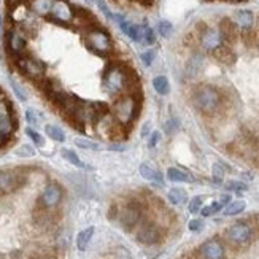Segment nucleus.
Returning a JSON list of instances; mask_svg holds the SVG:
<instances>
[{"mask_svg": "<svg viewBox=\"0 0 259 259\" xmlns=\"http://www.w3.org/2000/svg\"><path fill=\"white\" fill-rule=\"evenodd\" d=\"M102 88L108 95H113V97H119L123 94L135 95L138 81L132 70L124 69L119 64H113L105 70L104 78H102Z\"/></svg>", "mask_w": 259, "mask_h": 259, "instance_id": "nucleus-1", "label": "nucleus"}, {"mask_svg": "<svg viewBox=\"0 0 259 259\" xmlns=\"http://www.w3.org/2000/svg\"><path fill=\"white\" fill-rule=\"evenodd\" d=\"M192 104L201 113L212 114L220 108L221 94L218 89L210 84H202V86L196 88L194 94H192Z\"/></svg>", "mask_w": 259, "mask_h": 259, "instance_id": "nucleus-2", "label": "nucleus"}, {"mask_svg": "<svg viewBox=\"0 0 259 259\" xmlns=\"http://www.w3.org/2000/svg\"><path fill=\"white\" fill-rule=\"evenodd\" d=\"M83 40H84V45L89 50L95 54H100V56H108L113 50L111 37L108 35L105 29H100L97 26L88 27L86 32H84Z\"/></svg>", "mask_w": 259, "mask_h": 259, "instance_id": "nucleus-3", "label": "nucleus"}, {"mask_svg": "<svg viewBox=\"0 0 259 259\" xmlns=\"http://www.w3.org/2000/svg\"><path fill=\"white\" fill-rule=\"evenodd\" d=\"M138 97L130 94H123L116 97L114 104L111 107L113 116L118 119L119 123L129 126L138 114Z\"/></svg>", "mask_w": 259, "mask_h": 259, "instance_id": "nucleus-4", "label": "nucleus"}, {"mask_svg": "<svg viewBox=\"0 0 259 259\" xmlns=\"http://www.w3.org/2000/svg\"><path fill=\"white\" fill-rule=\"evenodd\" d=\"M16 64L24 75L29 76L34 81H40L45 78V64L32 56H19L16 59Z\"/></svg>", "mask_w": 259, "mask_h": 259, "instance_id": "nucleus-5", "label": "nucleus"}, {"mask_svg": "<svg viewBox=\"0 0 259 259\" xmlns=\"http://www.w3.org/2000/svg\"><path fill=\"white\" fill-rule=\"evenodd\" d=\"M118 220L126 231H132L142 220V205L135 201L128 202L126 205L119 208Z\"/></svg>", "mask_w": 259, "mask_h": 259, "instance_id": "nucleus-6", "label": "nucleus"}, {"mask_svg": "<svg viewBox=\"0 0 259 259\" xmlns=\"http://www.w3.org/2000/svg\"><path fill=\"white\" fill-rule=\"evenodd\" d=\"M24 183H26V177H22L21 173L15 170H2L0 172V196L11 194L19 189Z\"/></svg>", "mask_w": 259, "mask_h": 259, "instance_id": "nucleus-7", "label": "nucleus"}, {"mask_svg": "<svg viewBox=\"0 0 259 259\" xmlns=\"http://www.w3.org/2000/svg\"><path fill=\"white\" fill-rule=\"evenodd\" d=\"M135 237H137V242H140L142 245H154L161 242L162 231L158 224H154V222H145V224H142L138 227Z\"/></svg>", "mask_w": 259, "mask_h": 259, "instance_id": "nucleus-8", "label": "nucleus"}, {"mask_svg": "<svg viewBox=\"0 0 259 259\" xmlns=\"http://www.w3.org/2000/svg\"><path fill=\"white\" fill-rule=\"evenodd\" d=\"M226 239L232 245H239V246L246 245L251 240V227L248 224H245V222L232 224L226 231Z\"/></svg>", "mask_w": 259, "mask_h": 259, "instance_id": "nucleus-9", "label": "nucleus"}, {"mask_svg": "<svg viewBox=\"0 0 259 259\" xmlns=\"http://www.w3.org/2000/svg\"><path fill=\"white\" fill-rule=\"evenodd\" d=\"M61 199H62V188L56 183H51L46 186L43 192H41L38 204L43 208H54L61 202Z\"/></svg>", "mask_w": 259, "mask_h": 259, "instance_id": "nucleus-10", "label": "nucleus"}, {"mask_svg": "<svg viewBox=\"0 0 259 259\" xmlns=\"http://www.w3.org/2000/svg\"><path fill=\"white\" fill-rule=\"evenodd\" d=\"M218 31H220L221 40H222V43H224V45L232 46L234 43H237V40H239V27L232 19H229V18H222V19L220 21V29H218Z\"/></svg>", "mask_w": 259, "mask_h": 259, "instance_id": "nucleus-11", "label": "nucleus"}, {"mask_svg": "<svg viewBox=\"0 0 259 259\" xmlns=\"http://www.w3.org/2000/svg\"><path fill=\"white\" fill-rule=\"evenodd\" d=\"M50 15L53 18V21L61 22V24H69L74 19V8H72L69 2H65V0H54Z\"/></svg>", "mask_w": 259, "mask_h": 259, "instance_id": "nucleus-12", "label": "nucleus"}, {"mask_svg": "<svg viewBox=\"0 0 259 259\" xmlns=\"http://www.w3.org/2000/svg\"><path fill=\"white\" fill-rule=\"evenodd\" d=\"M199 43H201V46H202L205 51H213L215 48H218L220 45H222L220 31L207 27L205 31H204L201 35H199Z\"/></svg>", "mask_w": 259, "mask_h": 259, "instance_id": "nucleus-13", "label": "nucleus"}, {"mask_svg": "<svg viewBox=\"0 0 259 259\" xmlns=\"http://www.w3.org/2000/svg\"><path fill=\"white\" fill-rule=\"evenodd\" d=\"M199 251H201L202 259H222L224 258V248H222V245L216 239L207 240Z\"/></svg>", "mask_w": 259, "mask_h": 259, "instance_id": "nucleus-14", "label": "nucleus"}, {"mask_svg": "<svg viewBox=\"0 0 259 259\" xmlns=\"http://www.w3.org/2000/svg\"><path fill=\"white\" fill-rule=\"evenodd\" d=\"M7 45H8V50L15 54V56H21L26 50V37L22 35V32L19 31H11L7 35Z\"/></svg>", "mask_w": 259, "mask_h": 259, "instance_id": "nucleus-15", "label": "nucleus"}, {"mask_svg": "<svg viewBox=\"0 0 259 259\" xmlns=\"http://www.w3.org/2000/svg\"><path fill=\"white\" fill-rule=\"evenodd\" d=\"M212 54H213V57L216 59V61L224 64V65H232L237 61V56H236V53L232 51V48L224 45V43L220 45L218 48H215V50L212 51Z\"/></svg>", "mask_w": 259, "mask_h": 259, "instance_id": "nucleus-16", "label": "nucleus"}, {"mask_svg": "<svg viewBox=\"0 0 259 259\" xmlns=\"http://www.w3.org/2000/svg\"><path fill=\"white\" fill-rule=\"evenodd\" d=\"M13 129H15V121H13V118H11L8 107L5 105L3 102H0V132L10 137Z\"/></svg>", "mask_w": 259, "mask_h": 259, "instance_id": "nucleus-17", "label": "nucleus"}, {"mask_svg": "<svg viewBox=\"0 0 259 259\" xmlns=\"http://www.w3.org/2000/svg\"><path fill=\"white\" fill-rule=\"evenodd\" d=\"M234 22L237 24L240 31H250L255 24V15L250 10H239L236 16H234Z\"/></svg>", "mask_w": 259, "mask_h": 259, "instance_id": "nucleus-18", "label": "nucleus"}, {"mask_svg": "<svg viewBox=\"0 0 259 259\" xmlns=\"http://www.w3.org/2000/svg\"><path fill=\"white\" fill-rule=\"evenodd\" d=\"M204 67V56L201 53H194L186 62V75L189 78H196Z\"/></svg>", "mask_w": 259, "mask_h": 259, "instance_id": "nucleus-19", "label": "nucleus"}, {"mask_svg": "<svg viewBox=\"0 0 259 259\" xmlns=\"http://www.w3.org/2000/svg\"><path fill=\"white\" fill-rule=\"evenodd\" d=\"M156 41L154 31L147 24H138V31H137V43L142 45H153Z\"/></svg>", "mask_w": 259, "mask_h": 259, "instance_id": "nucleus-20", "label": "nucleus"}, {"mask_svg": "<svg viewBox=\"0 0 259 259\" xmlns=\"http://www.w3.org/2000/svg\"><path fill=\"white\" fill-rule=\"evenodd\" d=\"M54 0H29V7L38 16H48L51 13Z\"/></svg>", "mask_w": 259, "mask_h": 259, "instance_id": "nucleus-21", "label": "nucleus"}, {"mask_svg": "<svg viewBox=\"0 0 259 259\" xmlns=\"http://www.w3.org/2000/svg\"><path fill=\"white\" fill-rule=\"evenodd\" d=\"M140 175L148 180V182H153L156 183L158 186H162L164 185V180H162V175L159 172H156L154 168L151 166H148V164H142L140 166Z\"/></svg>", "mask_w": 259, "mask_h": 259, "instance_id": "nucleus-22", "label": "nucleus"}, {"mask_svg": "<svg viewBox=\"0 0 259 259\" xmlns=\"http://www.w3.org/2000/svg\"><path fill=\"white\" fill-rule=\"evenodd\" d=\"M167 178L170 180V182H175V183H185V182H191V175L189 173H186L182 168H177V167H170L167 170Z\"/></svg>", "mask_w": 259, "mask_h": 259, "instance_id": "nucleus-23", "label": "nucleus"}, {"mask_svg": "<svg viewBox=\"0 0 259 259\" xmlns=\"http://www.w3.org/2000/svg\"><path fill=\"white\" fill-rule=\"evenodd\" d=\"M167 197L173 205H183V204H186V201H188V194H186V191L182 188H172L168 191Z\"/></svg>", "mask_w": 259, "mask_h": 259, "instance_id": "nucleus-24", "label": "nucleus"}, {"mask_svg": "<svg viewBox=\"0 0 259 259\" xmlns=\"http://www.w3.org/2000/svg\"><path fill=\"white\" fill-rule=\"evenodd\" d=\"M94 236V227H86L84 231H81L80 234H78V237H76V246H78V250H81L84 251L88 248V245L89 242H91V239Z\"/></svg>", "mask_w": 259, "mask_h": 259, "instance_id": "nucleus-25", "label": "nucleus"}, {"mask_svg": "<svg viewBox=\"0 0 259 259\" xmlns=\"http://www.w3.org/2000/svg\"><path fill=\"white\" fill-rule=\"evenodd\" d=\"M153 88L159 95H167L168 92H170V84H168V80L164 75H159V76L154 78V80H153Z\"/></svg>", "mask_w": 259, "mask_h": 259, "instance_id": "nucleus-26", "label": "nucleus"}, {"mask_svg": "<svg viewBox=\"0 0 259 259\" xmlns=\"http://www.w3.org/2000/svg\"><path fill=\"white\" fill-rule=\"evenodd\" d=\"M45 132H46V135L53 138L54 142H64L65 140V134H64V130L59 128V126H54V124H48L46 128H45Z\"/></svg>", "mask_w": 259, "mask_h": 259, "instance_id": "nucleus-27", "label": "nucleus"}, {"mask_svg": "<svg viewBox=\"0 0 259 259\" xmlns=\"http://www.w3.org/2000/svg\"><path fill=\"white\" fill-rule=\"evenodd\" d=\"M246 207L245 201H234V202H229L226 208H224V215L226 216H232V215H239L242 213Z\"/></svg>", "mask_w": 259, "mask_h": 259, "instance_id": "nucleus-28", "label": "nucleus"}, {"mask_svg": "<svg viewBox=\"0 0 259 259\" xmlns=\"http://www.w3.org/2000/svg\"><path fill=\"white\" fill-rule=\"evenodd\" d=\"M62 158L65 161H69L70 164H74V166L80 167V168H89L80 158H78V154L75 151H72V149H62Z\"/></svg>", "mask_w": 259, "mask_h": 259, "instance_id": "nucleus-29", "label": "nucleus"}, {"mask_svg": "<svg viewBox=\"0 0 259 259\" xmlns=\"http://www.w3.org/2000/svg\"><path fill=\"white\" fill-rule=\"evenodd\" d=\"M75 145L78 148H83V149H92V151H95V149H99L100 145L99 143H95L92 140H88V138H76L75 140Z\"/></svg>", "mask_w": 259, "mask_h": 259, "instance_id": "nucleus-30", "label": "nucleus"}, {"mask_svg": "<svg viewBox=\"0 0 259 259\" xmlns=\"http://www.w3.org/2000/svg\"><path fill=\"white\" fill-rule=\"evenodd\" d=\"M158 32L162 35L164 38H168L172 35V32H173V26L168 21H166V19H162V21H159L158 22Z\"/></svg>", "mask_w": 259, "mask_h": 259, "instance_id": "nucleus-31", "label": "nucleus"}, {"mask_svg": "<svg viewBox=\"0 0 259 259\" xmlns=\"http://www.w3.org/2000/svg\"><path fill=\"white\" fill-rule=\"evenodd\" d=\"M221 208H222L221 202H213L212 205H207V207L201 208V213H202V216H210V215H215L216 212H220Z\"/></svg>", "mask_w": 259, "mask_h": 259, "instance_id": "nucleus-32", "label": "nucleus"}, {"mask_svg": "<svg viewBox=\"0 0 259 259\" xmlns=\"http://www.w3.org/2000/svg\"><path fill=\"white\" fill-rule=\"evenodd\" d=\"M26 134L29 135V138H31V140H32L37 147H41V145H43V143H45L43 137H41L37 130H34V129H31V128H27V129H26Z\"/></svg>", "mask_w": 259, "mask_h": 259, "instance_id": "nucleus-33", "label": "nucleus"}, {"mask_svg": "<svg viewBox=\"0 0 259 259\" xmlns=\"http://www.w3.org/2000/svg\"><path fill=\"white\" fill-rule=\"evenodd\" d=\"M202 204H204V197H201V196L191 199V202H189V212L191 213H199V212H201V208H202Z\"/></svg>", "mask_w": 259, "mask_h": 259, "instance_id": "nucleus-34", "label": "nucleus"}, {"mask_svg": "<svg viewBox=\"0 0 259 259\" xmlns=\"http://www.w3.org/2000/svg\"><path fill=\"white\" fill-rule=\"evenodd\" d=\"M26 119H27L29 124H34V126L40 124V116H38V113L34 110V108H27V110H26Z\"/></svg>", "mask_w": 259, "mask_h": 259, "instance_id": "nucleus-35", "label": "nucleus"}, {"mask_svg": "<svg viewBox=\"0 0 259 259\" xmlns=\"http://www.w3.org/2000/svg\"><path fill=\"white\" fill-rule=\"evenodd\" d=\"M154 57H156V53H154L153 50H148V51H145V53L140 54L142 62H143V65H147V67H149V65L153 64Z\"/></svg>", "mask_w": 259, "mask_h": 259, "instance_id": "nucleus-36", "label": "nucleus"}, {"mask_svg": "<svg viewBox=\"0 0 259 259\" xmlns=\"http://www.w3.org/2000/svg\"><path fill=\"white\" fill-rule=\"evenodd\" d=\"M226 188L229 191H236V192H242V191H246V185L242 183V182H227L226 183Z\"/></svg>", "mask_w": 259, "mask_h": 259, "instance_id": "nucleus-37", "label": "nucleus"}, {"mask_svg": "<svg viewBox=\"0 0 259 259\" xmlns=\"http://www.w3.org/2000/svg\"><path fill=\"white\" fill-rule=\"evenodd\" d=\"M16 154L18 156H22V158H29V156H34L35 151L31 145H21L19 148L16 149Z\"/></svg>", "mask_w": 259, "mask_h": 259, "instance_id": "nucleus-38", "label": "nucleus"}, {"mask_svg": "<svg viewBox=\"0 0 259 259\" xmlns=\"http://www.w3.org/2000/svg\"><path fill=\"white\" fill-rule=\"evenodd\" d=\"M159 140H161V132L154 130L153 134L149 135V138H148V147H149V148H154V147L159 143Z\"/></svg>", "mask_w": 259, "mask_h": 259, "instance_id": "nucleus-39", "label": "nucleus"}, {"mask_svg": "<svg viewBox=\"0 0 259 259\" xmlns=\"http://www.w3.org/2000/svg\"><path fill=\"white\" fill-rule=\"evenodd\" d=\"M188 227H189V231H192V232H199V231H202L204 221H201V220H191Z\"/></svg>", "mask_w": 259, "mask_h": 259, "instance_id": "nucleus-40", "label": "nucleus"}, {"mask_svg": "<svg viewBox=\"0 0 259 259\" xmlns=\"http://www.w3.org/2000/svg\"><path fill=\"white\" fill-rule=\"evenodd\" d=\"M222 177H224V170H222L220 164H215V167H213V178H215V182L220 183L221 180H222Z\"/></svg>", "mask_w": 259, "mask_h": 259, "instance_id": "nucleus-41", "label": "nucleus"}, {"mask_svg": "<svg viewBox=\"0 0 259 259\" xmlns=\"http://www.w3.org/2000/svg\"><path fill=\"white\" fill-rule=\"evenodd\" d=\"M177 129H178V121H177V119H170V121L166 123V130L168 132V134L175 132Z\"/></svg>", "mask_w": 259, "mask_h": 259, "instance_id": "nucleus-42", "label": "nucleus"}, {"mask_svg": "<svg viewBox=\"0 0 259 259\" xmlns=\"http://www.w3.org/2000/svg\"><path fill=\"white\" fill-rule=\"evenodd\" d=\"M97 3H99L100 10H102V11H104V13H105V16H107V18H110V19H113L114 13H111V11L108 10V7L105 5V2H104V0H97Z\"/></svg>", "mask_w": 259, "mask_h": 259, "instance_id": "nucleus-43", "label": "nucleus"}, {"mask_svg": "<svg viewBox=\"0 0 259 259\" xmlns=\"http://www.w3.org/2000/svg\"><path fill=\"white\" fill-rule=\"evenodd\" d=\"M11 86H13V89H15V92H16L18 97H19L21 100H26V94H24V91H22V89H21L19 86H18V84H16L15 81L11 83Z\"/></svg>", "mask_w": 259, "mask_h": 259, "instance_id": "nucleus-44", "label": "nucleus"}, {"mask_svg": "<svg viewBox=\"0 0 259 259\" xmlns=\"http://www.w3.org/2000/svg\"><path fill=\"white\" fill-rule=\"evenodd\" d=\"M119 215V207L118 205H113L110 210H108V218L110 220H116Z\"/></svg>", "mask_w": 259, "mask_h": 259, "instance_id": "nucleus-45", "label": "nucleus"}, {"mask_svg": "<svg viewBox=\"0 0 259 259\" xmlns=\"http://www.w3.org/2000/svg\"><path fill=\"white\" fill-rule=\"evenodd\" d=\"M108 149H111V151H124L126 147L119 145V143H111V145H108Z\"/></svg>", "mask_w": 259, "mask_h": 259, "instance_id": "nucleus-46", "label": "nucleus"}, {"mask_svg": "<svg viewBox=\"0 0 259 259\" xmlns=\"http://www.w3.org/2000/svg\"><path fill=\"white\" fill-rule=\"evenodd\" d=\"M221 204H222V205H224V204H226V205H227V204L229 202H231V196H227V194H224V196H221V201H220Z\"/></svg>", "mask_w": 259, "mask_h": 259, "instance_id": "nucleus-47", "label": "nucleus"}, {"mask_svg": "<svg viewBox=\"0 0 259 259\" xmlns=\"http://www.w3.org/2000/svg\"><path fill=\"white\" fill-rule=\"evenodd\" d=\"M19 3H21V0H7V5L11 8L16 7V5H19Z\"/></svg>", "mask_w": 259, "mask_h": 259, "instance_id": "nucleus-48", "label": "nucleus"}, {"mask_svg": "<svg viewBox=\"0 0 259 259\" xmlns=\"http://www.w3.org/2000/svg\"><path fill=\"white\" fill-rule=\"evenodd\" d=\"M148 132H149V123H147L145 126H143V129H142V135H143V137H147Z\"/></svg>", "mask_w": 259, "mask_h": 259, "instance_id": "nucleus-49", "label": "nucleus"}, {"mask_svg": "<svg viewBox=\"0 0 259 259\" xmlns=\"http://www.w3.org/2000/svg\"><path fill=\"white\" fill-rule=\"evenodd\" d=\"M7 135H5V134H2V132H0V147H2L3 145V143H5V140H7Z\"/></svg>", "mask_w": 259, "mask_h": 259, "instance_id": "nucleus-50", "label": "nucleus"}, {"mask_svg": "<svg viewBox=\"0 0 259 259\" xmlns=\"http://www.w3.org/2000/svg\"><path fill=\"white\" fill-rule=\"evenodd\" d=\"M29 259H50V258H46V256H43V255H32Z\"/></svg>", "mask_w": 259, "mask_h": 259, "instance_id": "nucleus-51", "label": "nucleus"}, {"mask_svg": "<svg viewBox=\"0 0 259 259\" xmlns=\"http://www.w3.org/2000/svg\"><path fill=\"white\" fill-rule=\"evenodd\" d=\"M3 32V19H2V16H0V35H2Z\"/></svg>", "mask_w": 259, "mask_h": 259, "instance_id": "nucleus-52", "label": "nucleus"}, {"mask_svg": "<svg viewBox=\"0 0 259 259\" xmlns=\"http://www.w3.org/2000/svg\"><path fill=\"white\" fill-rule=\"evenodd\" d=\"M231 2H239V0H231Z\"/></svg>", "mask_w": 259, "mask_h": 259, "instance_id": "nucleus-53", "label": "nucleus"}, {"mask_svg": "<svg viewBox=\"0 0 259 259\" xmlns=\"http://www.w3.org/2000/svg\"><path fill=\"white\" fill-rule=\"evenodd\" d=\"M239 2H245V0H239Z\"/></svg>", "mask_w": 259, "mask_h": 259, "instance_id": "nucleus-54", "label": "nucleus"}, {"mask_svg": "<svg viewBox=\"0 0 259 259\" xmlns=\"http://www.w3.org/2000/svg\"><path fill=\"white\" fill-rule=\"evenodd\" d=\"M222 259H224V258H222Z\"/></svg>", "mask_w": 259, "mask_h": 259, "instance_id": "nucleus-55", "label": "nucleus"}]
</instances>
